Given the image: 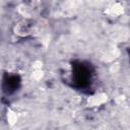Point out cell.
<instances>
[{
  "label": "cell",
  "mask_w": 130,
  "mask_h": 130,
  "mask_svg": "<svg viewBox=\"0 0 130 130\" xmlns=\"http://www.w3.org/2000/svg\"><path fill=\"white\" fill-rule=\"evenodd\" d=\"M92 78V69L90 65L83 62H75L72 65V82L79 89L86 88L90 85Z\"/></svg>",
  "instance_id": "6da1fadb"
},
{
  "label": "cell",
  "mask_w": 130,
  "mask_h": 130,
  "mask_svg": "<svg viewBox=\"0 0 130 130\" xmlns=\"http://www.w3.org/2000/svg\"><path fill=\"white\" fill-rule=\"evenodd\" d=\"M20 84V79L17 75H6L3 79V90L6 93L14 92Z\"/></svg>",
  "instance_id": "7a4b0ae2"
}]
</instances>
